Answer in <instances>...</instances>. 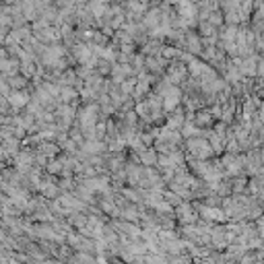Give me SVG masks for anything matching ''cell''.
<instances>
[{
    "mask_svg": "<svg viewBox=\"0 0 264 264\" xmlns=\"http://www.w3.org/2000/svg\"><path fill=\"white\" fill-rule=\"evenodd\" d=\"M13 103L15 106H23V103H25V97L23 95H13Z\"/></svg>",
    "mask_w": 264,
    "mask_h": 264,
    "instance_id": "cell-1",
    "label": "cell"
}]
</instances>
